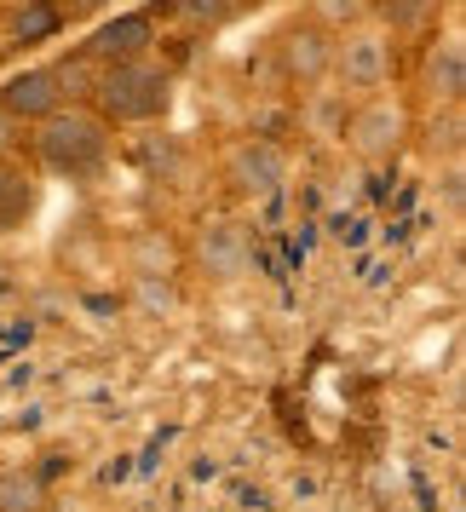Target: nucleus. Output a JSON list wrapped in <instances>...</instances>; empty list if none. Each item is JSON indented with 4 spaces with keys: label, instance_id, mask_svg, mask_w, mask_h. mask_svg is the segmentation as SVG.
<instances>
[{
    "label": "nucleus",
    "instance_id": "obj_1",
    "mask_svg": "<svg viewBox=\"0 0 466 512\" xmlns=\"http://www.w3.org/2000/svg\"><path fill=\"white\" fill-rule=\"evenodd\" d=\"M116 133L87 110V104H64L58 116H47L41 127H29V156L47 167L52 179H93L110 162Z\"/></svg>",
    "mask_w": 466,
    "mask_h": 512
},
{
    "label": "nucleus",
    "instance_id": "obj_2",
    "mask_svg": "<svg viewBox=\"0 0 466 512\" xmlns=\"http://www.w3.org/2000/svg\"><path fill=\"white\" fill-rule=\"evenodd\" d=\"M110 133L116 127H150L173 110V70L162 58H139V64H116V70H98V87L87 98Z\"/></svg>",
    "mask_w": 466,
    "mask_h": 512
},
{
    "label": "nucleus",
    "instance_id": "obj_3",
    "mask_svg": "<svg viewBox=\"0 0 466 512\" xmlns=\"http://www.w3.org/2000/svg\"><path fill=\"white\" fill-rule=\"evenodd\" d=\"M328 75L351 87V93H380V87H392L397 75V41L386 29L374 24V18H357L351 29L334 35V58H328Z\"/></svg>",
    "mask_w": 466,
    "mask_h": 512
},
{
    "label": "nucleus",
    "instance_id": "obj_4",
    "mask_svg": "<svg viewBox=\"0 0 466 512\" xmlns=\"http://www.w3.org/2000/svg\"><path fill=\"white\" fill-rule=\"evenodd\" d=\"M415 139V110H409V98H397V93H374L363 98L357 110H351L346 121V150L357 156V162H392L403 144Z\"/></svg>",
    "mask_w": 466,
    "mask_h": 512
},
{
    "label": "nucleus",
    "instance_id": "obj_5",
    "mask_svg": "<svg viewBox=\"0 0 466 512\" xmlns=\"http://www.w3.org/2000/svg\"><path fill=\"white\" fill-rule=\"evenodd\" d=\"M190 259L208 282H242L248 265H254V236H248L242 219H202L196 242H190Z\"/></svg>",
    "mask_w": 466,
    "mask_h": 512
},
{
    "label": "nucleus",
    "instance_id": "obj_6",
    "mask_svg": "<svg viewBox=\"0 0 466 512\" xmlns=\"http://www.w3.org/2000/svg\"><path fill=\"white\" fill-rule=\"evenodd\" d=\"M415 93L426 110H461L466 98V47L461 35H432L415 64Z\"/></svg>",
    "mask_w": 466,
    "mask_h": 512
},
{
    "label": "nucleus",
    "instance_id": "obj_7",
    "mask_svg": "<svg viewBox=\"0 0 466 512\" xmlns=\"http://www.w3.org/2000/svg\"><path fill=\"white\" fill-rule=\"evenodd\" d=\"M87 58L98 70H116V64H139V58H156V12H116L87 35Z\"/></svg>",
    "mask_w": 466,
    "mask_h": 512
},
{
    "label": "nucleus",
    "instance_id": "obj_8",
    "mask_svg": "<svg viewBox=\"0 0 466 512\" xmlns=\"http://www.w3.org/2000/svg\"><path fill=\"white\" fill-rule=\"evenodd\" d=\"M282 179H288V156H282L277 139L231 144V156H225V185H231V196H242V202H265Z\"/></svg>",
    "mask_w": 466,
    "mask_h": 512
},
{
    "label": "nucleus",
    "instance_id": "obj_9",
    "mask_svg": "<svg viewBox=\"0 0 466 512\" xmlns=\"http://www.w3.org/2000/svg\"><path fill=\"white\" fill-rule=\"evenodd\" d=\"M58 110H64V93H58L47 64H29V70L0 81V116L12 121V127H41Z\"/></svg>",
    "mask_w": 466,
    "mask_h": 512
},
{
    "label": "nucleus",
    "instance_id": "obj_10",
    "mask_svg": "<svg viewBox=\"0 0 466 512\" xmlns=\"http://www.w3.org/2000/svg\"><path fill=\"white\" fill-rule=\"evenodd\" d=\"M277 58H282V70H288L294 87H323L328 58H334V35H328V24H317V18H300V24H288Z\"/></svg>",
    "mask_w": 466,
    "mask_h": 512
},
{
    "label": "nucleus",
    "instance_id": "obj_11",
    "mask_svg": "<svg viewBox=\"0 0 466 512\" xmlns=\"http://www.w3.org/2000/svg\"><path fill=\"white\" fill-rule=\"evenodd\" d=\"M64 35V12L52 0H24V6H0V52L12 47H41Z\"/></svg>",
    "mask_w": 466,
    "mask_h": 512
},
{
    "label": "nucleus",
    "instance_id": "obj_12",
    "mask_svg": "<svg viewBox=\"0 0 466 512\" xmlns=\"http://www.w3.org/2000/svg\"><path fill=\"white\" fill-rule=\"evenodd\" d=\"M35 202H41V185H35V173H29L18 156H12V162H0V236L18 231L29 213H35Z\"/></svg>",
    "mask_w": 466,
    "mask_h": 512
},
{
    "label": "nucleus",
    "instance_id": "obj_13",
    "mask_svg": "<svg viewBox=\"0 0 466 512\" xmlns=\"http://www.w3.org/2000/svg\"><path fill=\"white\" fill-rule=\"evenodd\" d=\"M47 70H52V81H58L64 104H87V98H93V87H98V64H93V58H87L81 47H75V52H58Z\"/></svg>",
    "mask_w": 466,
    "mask_h": 512
},
{
    "label": "nucleus",
    "instance_id": "obj_14",
    "mask_svg": "<svg viewBox=\"0 0 466 512\" xmlns=\"http://www.w3.org/2000/svg\"><path fill=\"white\" fill-rule=\"evenodd\" d=\"M47 507V489L29 466H6L0 472V512H41Z\"/></svg>",
    "mask_w": 466,
    "mask_h": 512
},
{
    "label": "nucleus",
    "instance_id": "obj_15",
    "mask_svg": "<svg viewBox=\"0 0 466 512\" xmlns=\"http://www.w3.org/2000/svg\"><path fill=\"white\" fill-rule=\"evenodd\" d=\"M461 127H466L461 110H432V121H426V156L432 162H455L461 156Z\"/></svg>",
    "mask_w": 466,
    "mask_h": 512
},
{
    "label": "nucleus",
    "instance_id": "obj_16",
    "mask_svg": "<svg viewBox=\"0 0 466 512\" xmlns=\"http://www.w3.org/2000/svg\"><path fill=\"white\" fill-rule=\"evenodd\" d=\"M374 24H380V29H386V35L397 41V35H415V29L432 24V6H386Z\"/></svg>",
    "mask_w": 466,
    "mask_h": 512
},
{
    "label": "nucleus",
    "instance_id": "obj_17",
    "mask_svg": "<svg viewBox=\"0 0 466 512\" xmlns=\"http://www.w3.org/2000/svg\"><path fill=\"white\" fill-rule=\"evenodd\" d=\"M18 144H24V127H12V121L0 116V162H12V156H18Z\"/></svg>",
    "mask_w": 466,
    "mask_h": 512
},
{
    "label": "nucleus",
    "instance_id": "obj_18",
    "mask_svg": "<svg viewBox=\"0 0 466 512\" xmlns=\"http://www.w3.org/2000/svg\"><path fill=\"white\" fill-rule=\"evenodd\" d=\"M179 18H190V24H219L225 6H179Z\"/></svg>",
    "mask_w": 466,
    "mask_h": 512
},
{
    "label": "nucleus",
    "instance_id": "obj_19",
    "mask_svg": "<svg viewBox=\"0 0 466 512\" xmlns=\"http://www.w3.org/2000/svg\"><path fill=\"white\" fill-rule=\"evenodd\" d=\"M18 294H24V282L12 277V265H0V305H12Z\"/></svg>",
    "mask_w": 466,
    "mask_h": 512
}]
</instances>
